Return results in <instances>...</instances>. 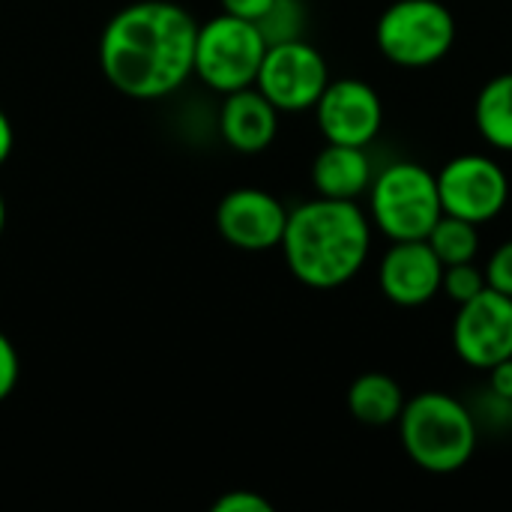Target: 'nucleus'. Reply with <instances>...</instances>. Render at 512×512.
Masks as SVG:
<instances>
[{"label":"nucleus","mask_w":512,"mask_h":512,"mask_svg":"<svg viewBox=\"0 0 512 512\" xmlns=\"http://www.w3.org/2000/svg\"><path fill=\"white\" fill-rule=\"evenodd\" d=\"M15 384H18V354L12 342L0 333V402L9 399Z\"/></svg>","instance_id":"4be33fe9"},{"label":"nucleus","mask_w":512,"mask_h":512,"mask_svg":"<svg viewBox=\"0 0 512 512\" xmlns=\"http://www.w3.org/2000/svg\"><path fill=\"white\" fill-rule=\"evenodd\" d=\"M489 396H495L501 405L512 402V357L489 369Z\"/></svg>","instance_id":"5701e85b"},{"label":"nucleus","mask_w":512,"mask_h":512,"mask_svg":"<svg viewBox=\"0 0 512 512\" xmlns=\"http://www.w3.org/2000/svg\"><path fill=\"white\" fill-rule=\"evenodd\" d=\"M213 512H273V504L258 492L234 489L213 501Z\"/></svg>","instance_id":"412c9836"},{"label":"nucleus","mask_w":512,"mask_h":512,"mask_svg":"<svg viewBox=\"0 0 512 512\" xmlns=\"http://www.w3.org/2000/svg\"><path fill=\"white\" fill-rule=\"evenodd\" d=\"M267 42L255 21L237 15H216L198 24L195 39V75L219 93L252 87L264 60Z\"/></svg>","instance_id":"423d86ee"},{"label":"nucleus","mask_w":512,"mask_h":512,"mask_svg":"<svg viewBox=\"0 0 512 512\" xmlns=\"http://www.w3.org/2000/svg\"><path fill=\"white\" fill-rule=\"evenodd\" d=\"M288 210L279 198L264 189H234L216 207L219 234L246 252H264L282 243Z\"/></svg>","instance_id":"9b49d317"},{"label":"nucleus","mask_w":512,"mask_h":512,"mask_svg":"<svg viewBox=\"0 0 512 512\" xmlns=\"http://www.w3.org/2000/svg\"><path fill=\"white\" fill-rule=\"evenodd\" d=\"M3 228H6V201L0 195V234H3Z\"/></svg>","instance_id":"a878e982"},{"label":"nucleus","mask_w":512,"mask_h":512,"mask_svg":"<svg viewBox=\"0 0 512 512\" xmlns=\"http://www.w3.org/2000/svg\"><path fill=\"white\" fill-rule=\"evenodd\" d=\"M378 51L402 69L441 63L456 42V18L441 0H396L375 27Z\"/></svg>","instance_id":"39448f33"},{"label":"nucleus","mask_w":512,"mask_h":512,"mask_svg":"<svg viewBox=\"0 0 512 512\" xmlns=\"http://www.w3.org/2000/svg\"><path fill=\"white\" fill-rule=\"evenodd\" d=\"M372 177H375V168H372L366 147L327 141V147L312 162V183L321 198L357 201L360 195L369 192Z\"/></svg>","instance_id":"4468645a"},{"label":"nucleus","mask_w":512,"mask_h":512,"mask_svg":"<svg viewBox=\"0 0 512 512\" xmlns=\"http://www.w3.org/2000/svg\"><path fill=\"white\" fill-rule=\"evenodd\" d=\"M198 21L168 0H141L120 9L99 36V66L114 90L132 99H159L195 72Z\"/></svg>","instance_id":"f257e3e1"},{"label":"nucleus","mask_w":512,"mask_h":512,"mask_svg":"<svg viewBox=\"0 0 512 512\" xmlns=\"http://www.w3.org/2000/svg\"><path fill=\"white\" fill-rule=\"evenodd\" d=\"M444 216L438 177L420 162H393L372 177L369 219L390 240H426Z\"/></svg>","instance_id":"20e7f679"},{"label":"nucleus","mask_w":512,"mask_h":512,"mask_svg":"<svg viewBox=\"0 0 512 512\" xmlns=\"http://www.w3.org/2000/svg\"><path fill=\"white\" fill-rule=\"evenodd\" d=\"M12 123H9V117L0 111V165L9 159V153H12Z\"/></svg>","instance_id":"393cba45"},{"label":"nucleus","mask_w":512,"mask_h":512,"mask_svg":"<svg viewBox=\"0 0 512 512\" xmlns=\"http://www.w3.org/2000/svg\"><path fill=\"white\" fill-rule=\"evenodd\" d=\"M285 264L297 282L330 291L351 282L372 249V219L357 201L315 198L288 210L282 234Z\"/></svg>","instance_id":"f03ea898"},{"label":"nucleus","mask_w":512,"mask_h":512,"mask_svg":"<svg viewBox=\"0 0 512 512\" xmlns=\"http://www.w3.org/2000/svg\"><path fill=\"white\" fill-rule=\"evenodd\" d=\"M270 6H273V0H222V9L228 15H237V18H246L255 24L267 15Z\"/></svg>","instance_id":"b1692460"},{"label":"nucleus","mask_w":512,"mask_h":512,"mask_svg":"<svg viewBox=\"0 0 512 512\" xmlns=\"http://www.w3.org/2000/svg\"><path fill=\"white\" fill-rule=\"evenodd\" d=\"M258 30H261L267 45L303 39V30H306V6H303V0H273L267 15L258 21Z\"/></svg>","instance_id":"a211bd4d"},{"label":"nucleus","mask_w":512,"mask_h":512,"mask_svg":"<svg viewBox=\"0 0 512 512\" xmlns=\"http://www.w3.org/2000/svg\"><path fill=\"white\" fill-rule=\"evenodd\" d=\"M426 243L432 246V252L441 258L444 267L465 264V261H474L477 252H480V231H477L474 222L444 213L435 222V228L429 231Z\"/></svg>","instance_id":"f3484780"},{"label":"nucleus","mask_w":512,"mask_h":512,"mask_svg":"<svg viewBox=\"0 0 512 512\" xmlns=\"http://www.w3.org/2000/svg\"><path fill=\"white\" fill-rule=\"evenodd\" d=\"M435 177L444 213L468 219L474 225L492 222L510 201L507 171L501 168V162L483 153L453 156Z\"/></svg>","instance_id":"6e6552de"},{"label":"nucleus","mask_w":512,"mask_h":512,"mask_svg":"<svg viewBox=\"0 0 512 512\" xmlns=\"http://www.w3.org/2000/svg\"><path fill=\"white\" fill-rule=\"evenodd\" d=\"M408 459L429 474H456L477 453V417L441 390H426L405 402L396 420Z\"/></svg>","instance_id":"7ed1b4c3"},{"label":"nucleus","mask_w":512,"mask_h":512,"mask_svg":"<svg viewBox=\"0 0 512 512\" xmlns=\"http://www.w3.org/2000/svg\"><path fill=\"white\" fill-rule=\"evenodd\" d=\"M318 129L330 144L369 147L384 126V102L363 78H336L315 102Z\"/></svg>","instance_id":"9d476101"},{"label":"nucleus","mask_w":512,"mask_h":512,"mask_svg":"<svg viewBox=\"0 0 512 512\" xmlns=\"http://www.w3.org/2000/svg\"><path fill=\"white\" fill-rule=\"evenodd\" d=\"M489 282H486V270H480L474 261H465V264H450L444 267V279H441V291L459 306V303H468L471 297H477L480 291H486Z\"/></svg>","instance_id":"6ab92c4d"},{"label":"nucleus","mask_w":512,"mask_h":512,"mask_svg":"<svg viewBox=\"0 0 512 512\" xmlns=\"http://www.w3.org/2000/svg\"><path fill=\"white\" fill-rule=\"evenodd\" d=\"M474 123L489 147L512 153V72L483 84L474 102Z\"/></svg>","instance_id":"dca6fc26"},{"label":"nucleus","mask_w":512,"mask_h":512,"mask_svg":"<svg viewBox=\"0 0 512 512\" xmlns=\"http://www.w3.org/2000/svg\"><path fill=\"white\" fill-rule=\"evenodd\" d=\"M327 84H330L327 60L306 39L267 45L258 78H255V87L279 111H288V114L315 108Z\"/></svg>","instance_id":"0eeeda50"},{"label":"nucleus","mask_w":512,"mask_h":512,"mask_svg":"<svg viewBox=\"0 0 512 512\" xmlns=\"http://www.w3.org/2000/svg\"><path fill=\"white\" fill-rule=\"evenodd\" d=\"M219 132L225 144L237 153H261L273 144L279 132V108L255 84L225 93Z\"/></svg>","instance_id":"ddd939ff"},{"label":"nucleus","mask_w":512,"mask_h":512,"mask_svg":"<svg viewBox=\"0 0 512 512\" xmlns=\"http://www.w3.org/2000/svg\"><path fill=\"white\" fill-rule=\"evenodd\" d=\"M507 423H510V429H512V402L507 405Z\"/></svg>","instance_id":"bb28decb"},{"label":"nucleus","mask_w":512,"mask_h":512,"mask_svg":"<svg viewBox=\"0 0 512 512\" xmlns=\"http://www.w3.org/2000/svg\"><path fill=\"white\" fill-rule=\"evenodd\" d=\"M405 402L408 399L402 393V384L387 372H366V375L354 378V384L348 387L351 417L372 429L393 426L402 417Z\"/></svg>","instance_id":"2eb2a0df"},{"label":"nucleus","mask_w":512,"mask_h":512,"mask_svg":"<svg viewBox=\"0 0 512 512\" xmlns=\"http://www.w3.org/2000/svg\"><path fill=\"white\" fill-rule=\"evenodd\" d=\"M486 282H489V288H495V291H501V294H507L512 297V240L507 243H501L495 252H492V258L486 261Z\"/></svg>","instance_id":"aec40b11"},{"label":"nucleus","mask_w":512,"mask_h":512,"mask_svg":"<svg viewBox=\"0 0 512 512\" xmlns=\"http://www.w3.org/2000/svg\"><path fill=\"white\" fill-rule=\"evenodd\" d=\"M453 348L462 363L483 372L512 357V297L486 288L468 303H459Z\"/></svg>","instance_id":"1a4fd4ad"},{"label":"nucleus","mask_w":512,"mask_h":512,"mask_svg":"<svg viewBox=\"0 0 512 512\" xmlns=\"http://www.w3.org/2000/svg\"><path fill=\"white\" fill-rule=\"evenodd\" d=\"M444 264L426 240H396L381 264L378 285L381 294L402 309H417L441 294Z\"/></svg>","instance_id":"f8f14e48"}]
</instances>
